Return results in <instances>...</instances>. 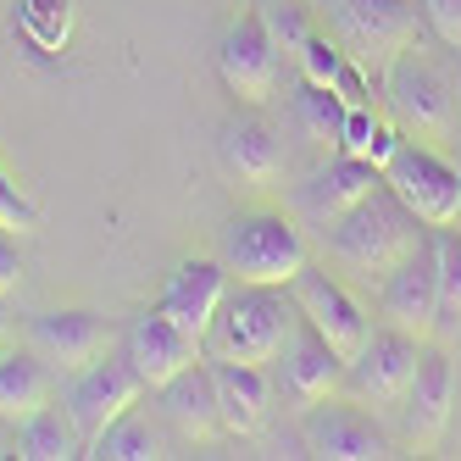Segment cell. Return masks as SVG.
<instances>
[{
    "mask_svg": "<svg viewBox=\"0 0 461 461\" xmlns=\"http://www.w3.org/2000/svg\"><path fill=\"white\" fill-rule=\"evenodd\" d=\"M261 23H267V34H273L278 50H301L312 40V23H306V12L294 6V0H273V6L261 12Z\"/></svg>",
    "mask_w": 461,
    "mask_h": 461,
    "instance_id": "30",
    "label": "cell"
},
{
    "mask_svg": "<svg viewBox=\"0 0 461 461\" xmlns=\"http://www.w3.org/2000/svg\"><path fill=\"white\" fill-rule=\"evenodd\" d=\"M89 445H84V434H78V422H73V411L68 406H45V411H34L28 422H17V456L23 461H73V456H84Z\"/></svg>",
    "mask_w": 461,
    "mask_h": 461,
    "instance_id": "23",
    "label": "cell"
},
{
    "mask_svg": "<svg viewBox=\"0 0 461 461\" xmlns=\"http://www.w3.org/2000/svg\"><path fill=\"white\" fill-rule=\"evenodd\" d=\"M450 401H456V361L445 350H428L417 356V378L406 389V434L417 445H434L445 434V422H450Z\"/></svg>",
    "mask_w": 461,
    "mask_h": 461,
    "instance_id": "15",
    "label": "cell"
},
{
    "mask_svg": "<svg viewBox=\"0 0 461 461\" xmlns=\"http://www.w3.org/2000/svg\"><path fill=\"white\" fill-rule=\"evenodd\" d=\"M345 95L339 89H328V84H301V95H294V122L306 128V134L317 145H339V128H345Z\"/></svg>",
    "mask_w": 461,
    "mask_h": 461,
    "instance_id": "27",
    "label": "cell"
},
{
    "mask_svg": "<svg viewBox=\"0 0 461 461\" xmlns=\"http://www.w3.org/2000/svg\"><path fill=\"white\" fill-rule=\"evenodd\" d=\"M328 250H334L345 267L389 273L394 261H406L417 250V217L406 212V201L389 184H378L373 194H361L350 212H339L328 222Z\"/></svg>",
    "mask_w": 461,
    "mask_h": 461,
    "instance_id": "2",
    "label": "cell"
},
{
    "mask_svg": "<svg viewBox=\"0 0 461 461\" xmlns=\"http://www.w3.org/2000/svg\"><path fill=\"white\" fill-rule=\"evenodd\" d=\"M89 456H106V461H150V456H161V434H156L140 411H128V417H117L106 434L89 445Z\"/></svg>",
    "mask_w": 461,
    "mask_h": 461,
    "instance_id": "28",
    "label": "cell"
},
{
    "mask_svg": "<svg viewBox=\"0 0 461 461\" xmlns=\"http://www.w3.org/2000/svg\"><path fill=\"white\" fill-rule=\"evenodd\" d=\"M384 184V167H373L367 156H334L328 161V167L306 184V212L317 217V222H334L339 212H350L361 194H373Z\"/></svg>",
    "mask_w": 461,
    "mask_h": 461,
    "instance_id": "21",
    "label": "cell"
},
{
    "mask_svg": "<svg viewBox=\"0 0 461 461\" xmlns=\"http://www.w3.org/2000/svg\"><path fill=\"white\" fill-rule=\"evenodd\" d=\"M0 456H17V428L0 417Z\"/></svg>",
    "mask_w": 461,
    "mask_h": 461,
    "instance_id": "34",
    "label": "cell"
},
{
    "mask_svg": "<svg viewBox=\"0 0 461 461\" xmlns=\"http://www.w3.org/2000/svg\"><path fill=\"white\" fill-rule=\"evenodd\" d=\"M217 73H222V84L234 89L245 106H261L273 95V84H278V45L267 34V23H261V12L256 17H240L222 34Z\"/></svg>",
    "mask_w": 461,
    "mask_h": 461,
    "instance_id": "12",
    "label": "cell"
},
{
    "mask_svg": "<svg viewBox=\"0 0 461 461\" xmlns=\"http://www.w3.org/2000/svg\"><path fill=\"white\" fill-rule=\"evenodd\" d=\"M212 384H217V417L228 434H256L267 417L273 384L267 367H245V361H212Z\"/></svg>",
    "mask_w": 461,
    "mask_h": 461,
    "instance_id": "19",
    "label": "cell"
},
{
    "mask_svg": "<svg viewBox=\"0 0 461 461\" xmlns=\"http://www.w3.org/2000/svg\"><path fill=\"white\" fill-rule=\"evenodd\" d=\"M56 401V373L40 350H0V417L12 428Z\"/></svg>",
    "mask_w": 461,
    "mask_h": 461,
    "instance_id": "20",
    "label": "cell"
},
{
    "mask_svg": "<svg viewBox=\"0 0 461 461\" xmlns=\"http://www.w3.org/2000/svg\"><path fill=\"white\" fill-rule=\"evenodd\" d=\"M422 17L445 45H461V0H422Z\"/></svg>",
    "mask_w": 461,
    "mask_h": 461,
    "instance_id": "32",
    "label": "cell"
},
{
    "mask_svg": "<svg viewBox=\"0 0 461 461\" xmlns=\"http://www.w3.org/2000/svg\"><path fill=\"white\" fill-rule=\"evenodd\" d=\"M428 250H434L439 273V334H450V328H461V228H434Z\"/></svg>",
    "mask_w": 461,
    "mask_h": 461,
    "instance_id": "25",
    "label": "cell"
},
{
    "mask_svg": "<svg viewBox=\"0 0 461 461\" xmlns=\"http://www.w3.org/2000/svg\"><path fill=\"white\" fill-rule=\"evenodd\" d=\"M228 301V267L222 261H184V267L167 278V294H161V312H167L178 328H189L194 339H206L212 317Z\"/></svg>",
    "mask_w": 461,
    "mask_h": 461,
    "instance_id": "16",
    "label": "cell"
},
{
    "mask_svg": "<svg viewBox=\"0 0 461 461\" xmlns=\"http://www.w3.org/2000/svg\"><path fill=\"white\" fill-rule=\"evenodd\" d=\"M0 228H12V234H34L40 228V206L12 184L6 167H0Z\"/></svg>",
    "mask_w": 461,
    "mask_h": 461,
    "instance_id": "31",
    "label": "cell"
},
{
    "mask_svg": "<svg viewBox=\"0 0 461 461\" xmlns=\"http://www.w3.org/2000/svg\"><path fill=\"white\" fill-rule=\"evenodd\" d=\"M217 150H222V167L234 173L240 184H273L278 167H284V150H278L273 128L261 122V117H234V122L222 128Z\"/></svg>",
    "mask_w": 461,
    "mask_h": 461,
    "instance_id": "22",
    "label": "cell"
},
{
    "mask_svg": "<svg viewBox=\"0 0 461 461\" xmlns=\"http://www.w3.org/2000/svg\"><path fill=\"white\" fill-rule=\"evenodd\" d=\"M294 56H301V73H306L312 84H328V89L339 84V68H345V45H339V40L312 34V40H306L301 50H294Z\"/></svg>",
    "mask_w": 461,
    "mask_h": 461,
    "instance_id": "29",
    "label": "cell"
},
{
    "mask_svg": "<svg viewBox=\"0 0 461 461\" xmlns=\"http://www.w3.org/2000/svg\"><path fill=\"white\" fill-rule=\"evenodd\" d=\"M217 261L228 267V278H240V284L289 289L294 273L306 267V240H301V228L278 212H245L222 228Z\"/></svg>",
    "mask_w": 461,
    "mask_h": 461,
    "instance_id": "3",
    "label": "cell"
},
{
    "mask_svg": "<svg viewBox=\"0 0 461 461\" xmlns=\"http://www.w3.org/2000/svg\"><path fill=\"white\" fill-rule=\"evenodd\" d=\"M122 356L134 361V373L145 378V389H161L167 378H178L184 367H194L206 350H201V339L189 334V328H178L167 312H145V317H134V328L122 334Z\"/></svg>",
    "mask_w": 461,
    "mask_h": 461,
    "instance_id": "11",
    "label": "cell"
},
{
    "mask_svg": "<svg viewBox=\"0 0 461 461\" xmlns=\"http://www.w3.org/2000/svg\"><path fill=\"white\" fill-rule=\"evenodd\" d=\"M384 184L406 201V212L422 228H450L461 222V167L445 161L439 150H428L417 140H401L394 156L384 161Z\"/></svg>",
    "mask_w": 461,
    "mask_h": 461,
    "instance_id": "5",
    "label": "cell"
},
{
    "mask_svg": "<svg viewBox=\"0 0 461 461\" xmlns=\"http://www.w3.org/2000/svg\"><path fill=\"white\" fill-rule=\"evenodd\" d=\"M140 394H145V378L134 373V361L106 350V356H95L84 373L68 378V401H61V406L73 411L84 445H95L117 417H128L140 406Z\"/></svg>",
    "mask_w": 461,
    "mask_h": 461,
    "instance_id": "7",
    "label": "cell"
},
{
    "mask_svg": "<svg viewBox=\"0 0 461 461\" xmlns=\"http://www.w3.org/2000/svg\"><path fill=\"white\" fill-rule=\"evenodd\" d=\"M384 101H389L394 128H406V134L439 140L456 128V89L434 61H422L417 50L394 56V68L384 73Z\"/></svg>",
    "mask_w": 461,
    "mask_h": 461,
    "instance_id": "6",
    "label": "cell"
},
{
    "mask_svg": "<svg viewBox=\"0 0 461 461\" xmlns=\"http://www.w3.org/2000/svg\"><path fill=\"white\" fill-rule=\"evenodd\" d=\"M306 450L328 456V461H378L389 456V434L378 428V417H367L361 406H317L306 417Z\"/></svg>",
    "mask_w": 461,
    "mask_h": 461,
    "instance_id": "14",
    "label": "cell"
},
{
    "mask_svg": "<svg viewBox=\"0 0 461 461\" xmlns=\"http://www.w3.org/2000/svg\"><path fill=\"white\" fill-rule=\"evenodd\" d=\"M284 378H289V389H294V401L317 406V401H328V394L339 389L345 361L334 356V345H328L312 322H294V334H289V345H284Z\"/></svg>",
    "mask_w": 461,
    "mask_h": 461,
    "instance_id": "18",
    "label": "cell"
},
{
    "mask_svg": "<svg viewBox=\"0 0 461 461\" xmlns=\"http://www.w3.org/2000/svg\"><path fill=\"white\" fill-rule=\"evenodd\" d=\"M378 306L389 317V328H401L411 339H434L439 334V273H434V250L417 245L406 261H394L384 273V294Z\"/></svg>",
    "mask_w": 461,
    "mask_h": 461,
    "instance_id": "9",
    "label": "cell"
},
{
    "mask_svg": "<svg viewBox=\"0 0 461 461\" xmlns=\"http://www.w3.org/2000/svg\"><path fill=\"white\" fill-rule=\"evenodd\" d=\"M294 322H301V312H294V301L284 289H267V284H240V294H228L222 312L212 317L206 328V361H245V367H267V361L284 356Z\"/></svg>",
    "mask_w": 461,
    "mask_h": 461,
    "instance_id": "1",
    "label": "cell"
},
{
    "mask_svg": "<svg viewBox=\"0 0 461 461\" xmlns=\"http://www.w3.org/2000/svg\"><path fill=\"white\" fill-rule=\"evenodd\" d=\"M156 406H161V417H167L184 439H206V434H217L222 428V417H217V384H212V361L201 356L194 367H184L178 378H167L156 389Z\"/></svg>",
    "mask_w": 461,
    "mask_h": 461,
    "instance_id": "17",
    "label": "cell"
},
{
    "mask_svg": "<svg viewBox=\"0 0 461 461\" xmlns=\"http://www.w3.org/2000/svg\"><path fill=\"white\" fill-rule=\"evenodd\" d=\"M394 145H401V128H389L373 106H350L345 112V128H339V150L345 156H367L373 167H384L394 156Z\"/></svg>",
    "mask_w": 461,
    "mask_h": 461,
    "instance_id": "26",
    "label": "cell"
},
{
    "mask_svg": "<svg viewBox=\"0 0 461 461\" xmlns=\"http://www.w3.org/2000/svg\"><path fill=\"white\" fill-rule=\"evenodd\" d=\"M34 350L50 361V373H61V378H73V373H84L95 356H106L112 350V334H106V322L95 317V312H40L34 317Z\"/></svg>",
    "mask_w": 461,
    "mask_h": 461,
    "instance_id": "13",
    "label": "cell"
},
{
    "mask_svg": "<svg viewBox=\"0 0 461 461\" xmlns=\"http://www.w3.org/2000/svg\"><path fill=\"white\" fill-rule=\"evenodd\" d=\"M0 6H6V0H0Z\"/></svg>",
    "mask_w": 461,
    "mask_h": 461,
    "instance_id": "36",
    "label": "cell"
},
{
    "mask_svg": "<svg viewBox=\"0 0 461 461\" xmlns=\"http://www.w3.org/2000/svg\"><path fill=\"white\" fill-rule=\"evenodd\" d=\"M417 356H422V339L401 334V328H384V334H373L361 345V356L345 367L350 389L373 406H401L411 378H417Z\"/></svg>",
    "mask_w": 461,
    "mask_h": 461,
    "instance_id": "10",
    "label": "cell"
},
{
    "mask_svg": "<svg viewBox=\"0 0 461 461\" xmlns=\"http://www.w3.org/2000/svg\"><path fill=\"white\" fill-rule=\"evenodd\" d=\"M17 284H23V250L12 228H0V294H12Z\"/></svg>",
    "mask_w": 461,
    "mask_h": 461,
    "instance_id": "33",
    "label": "cell"
},
{
    "mask_svg": "<svg viewBox=\"0 0 461 461\" xmlns=\"http://www.w3.org/2000/svg\"><path fill=\"white\" fill-rule=\"evenodd\" d=\"M328 23L345 56L367 78H384L394 56L417 45V6L411 0H328Z\"/></svg>",
    "mask_w": 461,
    "mask_h": 461,
    "instance_id": "4",
    "label": "cell"
},
{
    "mask_svg": "<svg viewBox=\"0 0 461 461\" xmlns=\"http://www.w3.org/2000/svg\"><path fill=\"white\" fill-rule=\"evenodd\" d=\"M6 339H12V317H6V294H0V350H6Z\"/></svg>",
    "mask_w": 461,
    "mask_h": 461,
    "instance_id": "35",
    "label": "cell"
},
{
    "mask_svg": "<svg viewBox=\"0 0 461 461\" xmlns=\"http://www.w3.org/2000/svg\"><path fill=\"white\" fill-rule=\"evenodd\" d=\"M289 301H294V312H301V322H312L317 334L334 345V356L345 361V367L361 356V345L373 339V328H367V306H361L339 278H328L322 267H312V261H306L301 273H294Z\"/></svg>",
    "mask_w": 461,
    "mask_h": 461,
    "instance_id": "8",
    "label": "cell"
},
{
    "mask_svg": "<svg viewBox=\"0 0 461 461\" xmlns=\"http://www.w3.org/2000/svg\"><path fill=\"white\" fill-rule=\"evenodd\" d=\"M17 28L34 50L61 56L73 40V0H17Z\"/></svg>",
    "mask_w": 461,
    "mask_h": 461,
    "instance_id": "24",
    "label": "cell"
}]
</instances>
